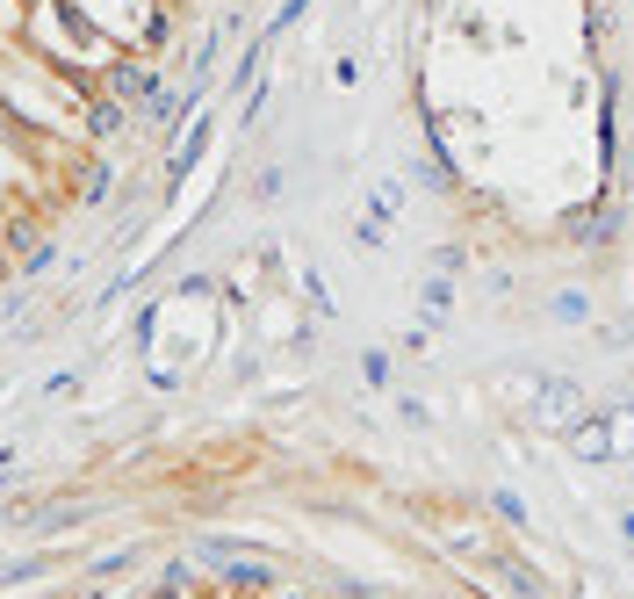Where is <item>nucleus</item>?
<instances>
[{"label": "nucleus", "mask_w": 634, "mask_h": 599, "mask_svg": "<svg viewBox=\"0 0 634 599\" xmlns=\"http://www.w3.org/2000/svg\"><path fill=\"white\" fill-rule=\"evenodd\" d=\"M217 592L224 599H267L275 592V563L267 557H217Z\"/></svg>", "instance_id": "f257e3e1"}, {"label": "nucleus", "mask_w": 634, "mask_h": 599, "mask_svg": "<svg viewBox=\"0 0 634 599\" xmlns=\"http://www.w3.org/2000/svg\"><path fill=\"white\" fill-rule=\"evenodd\" d=\"M491 571H497L505 585H512V599H548V585L534 578V563H527V557H512V549H497V541H491Z\"/></svg>", "instance_id": "f03ea898"}, {"label": "nucleus", "mask_w": 634, "mask_h": 599, "mask_svg": "<svg viewBox=\"0 0 634 599\" xmlns=\"http://www.w3.org/2000/svg\"><path fill=\"white\" fill-rule=\"evenodd\" d=\"M79 123H87V138H123V130H130V109L109 101V95H87L79 101Z\"/></svg>", "instance_id": "7ed1b4c3"}, {"label": "nucleus", "mask_w": 634, "mask_h": 599, "mask_svg": "<svg viewBox=\"0 0 634 599\" xmlns=\"http://www.w3.org/2000/svg\"><path fill=\"white\" fill-rule=\"evenodd\" d=\"M202 138H210V123H188V130L174 138V160H166V188H180V180H188V166H195Z\"/></svg>", "instance_id": "20e7f679"}, {"label": "nucleus", "mask_w": 634, "mask_h": 599, "mask_svg": "<svg viewBox=\"0 0 634 599\" xmlns=\"http://www.w3.org/2000/svg\"><path fill=\"white\" fill-rule=\"evenodd\" d=\"M541 420H555V426H562V420H576V390H570V383H541Z\"/></svg>", "instance_id": "39448f33"}, {"label": "nucleus", "mask_w": 634, "mask_h": 599, "mask_svg": "<svg viewBox=\"0 0 634 599\" xmlns=\"http://www.w3.org/2000/svg\"><path fill=\"white\" fill-rule=\"evenodd\" d=\"M548 311H555V325H584V319H592L584 289H555V297H548Z\"/></svg>", "instance_id": "423d86ee"}, {"label": "nucleus", "mask_w": 634, "mask_h": 599, "mask_svg": "<svg viewBox=\"0 0 634 599\" xmlns=\"http://www.w3.org/2000/svg\"><path fill=\"white\" fill-rule=\"evenodd\" d=\"M570 448H576L584 462H598L606 448H613V440H606V420H576V440H570Z\"/></svg>", "instance_id": "0eeeda50"}, {"label": "nucleus", "mask_w": 634, "mask_h": 599, "mask_svg": "<svg viewBox=\"0 0 634 599\" xmlns=\"http://www.w3.org/2000/svg\"><path fill=\"white\" fill-rule=\"evenodd\" d=\"M43 563H51L43 549H29V557H8V563H0V592H8V585H22V578H37Z\"/></svg>", "instance_id": "6e6552de"}, {"label": "nucleus", "mask_w": 634, "mask_h": 599, "mask_svg": "<svg viewBox=\"0 0 634 599\" xmlns=\"http://www.w3.org/2000/svg\"><path fill=\"white\" fill-rule=\"evenodd\" d=\"M418 303H426V319H447V311H455V289H447V275L426 282V289H418Z\"/></svg>", "instance_id": "1a4fd4ad"}, {"label": "nucleus", "mask_w": 634, "mask_h": 599, "mask_svg": "<svg viewBox=\"0 0 634 599\" xmlns=\"http://www.w3.org/2000/svg\"><path fill=\"white\" fill-rule=\"evenodd\" d=\"M130 563H138V549H109V557H101L94 571H87V585H109L116 571H130Z\"/></svg>", "instance_id": "9d476101"}, {"label": "nucleus", "mask_w": 634, "mask_h": 599, "mask_svg": "<svg viewBox=\"0 0 634 599\" xmlns=\"http://www.w3.org/2000/svg\"><path fill=\"white\" fill-rule=\"evenodd\" d=\"M360 376H368V383H376V390H390V354H382V347H368V354H360Z\"/></svg>", "instance_id": "9b49d317"}, {"label": "nucleus", "mask_w": 634, "mask_h": 599, "mask_svg": "<svg viewBox=\"0 0 634 599\" xmlns=\"http://www.w3.org/2000/svg\"><path fill=\"white\" fill-rule=\"evenodd\" d=\"M303 8H310V0H281V8H275V22H267V29H259V43H267V37H281V29H289V22H296Z\"/></svg>", "instance_id": "f8f14e48"}, {"label": "nucleus", "mask_w": 634, "mask_h": 599, "mask_svg": "<svg viewBox=\"0 0 634 599\" xmlns=\"http://www.w3.org/2000/svg\"><path fill=\"white\" fill-rule=\"evenodd\" d=\"M109 180H116L109 166H87V180H79V202H101V196H109Z\"/></svg>", "instance_id": "ddd939ff"}, {"label": "nucleus", "mask_w": 634, "mask_h": 599, "mask_svg": "<svg viewBox=\"0 0 634 599\" xmlns=\"http://www.w3.org/2000/svg\"><path fill=\"white\" fill-rule=\"evenodd\" d=\"M51 260H59V253H51V239H37V246H29V253L15 260V267H22V275H43V267H51Z\"/></svg>", "instance_id": "4468645a"}, {"label": "nucleus", "mask_w": 634, "mask_h": 599, "mask_svg": "<svg viewBox=\"0 0 634 599\" xmlns=\"http://www.w3.org/2000/svg\"><path fill=\"white\" fill-rule=\"evenodd\" d=\"M22 513H29V506H8V499H0V535H8V527H15Z\"/></svg>", "instance_id": "2eb2a0df"}, {"label": "nucleus", "mask_w": 634, "mask_h": 599, "mask_svg": "<svg viewBox=\"0 0 634 599\" xmlns=\"http://www.w3.org/2000/svg\"><path fill=\"white\" fill-rule=\"evenodd\" d=\"M65 599H116L109 585H79V592H65Z\"/></svg>", "instance_id": "dca6fc26"}, {"label": "nucleus", "mask_w": 634, "mask_h": 599, "mask_svg": "<svg viewBox=\"0 0 634 599\" xmlns=\"http://www.w3.org/2000/svg\"><path fill=\"white\" fill-rule=\"evenodd\" d=\"M188 599H224V592H217V585H195V592H188Z\"/></svg>", "instance_id": "f3484780"}, {"label": "nucleus", "mask_w": 634, "mask_h": 599, "mask_svg": "<svg viewBox=\"0 0 634 599\" xmlns=\"http://www.w3.org/2000/svg\"><path fill=\"white\" fill-rule=\"evenodd\" d=\"M281 599H303V592H281Z\"/></svg>", "instance_id": "a211bd4d"}]
</instances>
